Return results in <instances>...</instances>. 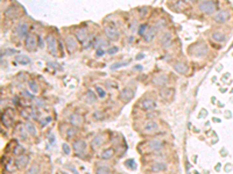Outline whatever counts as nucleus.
<instances>
[{
	"mask_svg": "<svg viewBox=\"0 0 233 174\" xmlns=\"http://www.w3.org/2000/svg\"><path fill=\"white\" fill-rule=\"evenodd\" d=\"M104 33H105L106 37H107L108 40H111V41L119 40V30H118V28H116V26L113 22H110V23L105 25V27H104Z\"/></svg>",
	"mask_w": 233,
	"mask_h": 174,
	"instance_id": "nucleus-1",
	"label": "nucleus"
},
{
	"mask_svg": "<svg viewBox=\"0 0 233 174\" xmlns=\"http://www.w3.org/2000/svg\"><path fill=\"white\" fill-rule=\"evenodd\" d=\"M198 8H199V11L203 12L204 14L210 15V14H213V13L216 12V10H217V4H216L215 1H202V2L198 4Z\"/></svg>",
	"mask_w": 233,
	"mask_h": 174,
	"instance_id": "nucleus-2",
	"label": "nucleus"
},
{
	"mask_svg": "<svg viewBox=\"0 0 233 174\" xmlns=\"http://www.w3.org/2000/svg\"><path fill=\"white\" fill-rule=\"evenodd\" d=\"M46 41H47L48 51L51 53L53 56H56V55H57V51H58L57 40H56V37L54 36V35H48L47 38H46Z\"/></svg>",
	"mask_w": 233,
	"mask_h": 174,
	"instance_id": "nucleus-3",
	"label": "nucleus"
},
{
	"mask_svg": "<svg viewBox=\"0 0 233 174\" xmlns=\"http://www.w3.org/2000/svg\"><path fill=\"white\" fill-rule=\"evenodd\" d=\"M39 45V41H37V37L34 34H29L25 40V47L28 51H34Z\"/></svg>",
	"mask_w": 233,
	"mask_h": 174,
	"instance_id": "nucleus-4",
	"label": "nucleus"
},
{
	"mask_svg": "<svg viewBox=\"0 0 233 174\" xmlns=\"http://www.w3.org/2000/svg\"><path fill=\"white\" fill-rule=\"evenodd\" d=\"M164 143L161 139H150L149 142H147L146 146L148 148L149 151H153V152H159L163 149Z\"/></svg>",
	"mask_w": 233,
	"mask_h": 174,
	"instance_id": "nucleus-5",
	"label": "nucleus"
},
{
	"mask_svg": "<svg viewBox=\"0 0 233 174\" xmlns=\"http://www.w3.org/2000/svg\"><path fill=\"white\" fill-rule=\"evenodd\" d=\"M230 20V13L226 10H222L218 11L215 15H213V21L217 23H225Z\"/></svg>",
	"mask_w": 233,
	"mask_h": 174,
	"instance_id": "nucleus-6",
	"label": "nucleus"
},
{
	"mask_svg": "<svg viewBox=\"0 0 233 174\" xmlns=\"http://www.w3.org/2000/svg\"><path fill=\"white\" fill-rule=\"evenodd\" d=\"M28 29L29 28H28L27 22H20L15 28V34L19 36V38H25L26 40V37L29 35L28 34Z\"/></svg>",
	"mask_w": 233,
	"mask_h": 174,
	"instance_id": "nucleus-7",
	"label": "nucleus"
},
{
	"mask_svg": "<svg viewBox=\"0 0 233 174\" xmlns=\"http://www.w3.org/2000/svg\"><path fill=\"white\" fill-rule=\"evenodd\" d=\"M143 131L147 132V133H153V132H156L159 130V124L157 122L154 121V120H149V121H146V123L143 124Z\"/></svg>",
	"mask_w": 233,
	"mask_h": 174,
	"instance_id": "nucleus-8",
	"label": "nucleus"
},
{
	"mask_svg": "<svg viewBox=\"0 0 233 174\" xmlns=\"http://www.w3.org/2000/svg\"><path fill=\"white\" fill-rule=\"evenodd\" d=\"M106 142V136L105 133H98L97 136H95L93 137V139L91 141V148L95 149V150H97V149H99L104 144V143Z\"/></svg>",
	"mask_w": 233,
	"mask_h": 174,
	"instance_id": "nucleus-9",
	"label": "nucleus"
},
{
	"mask_svg": "<svg viewBox=\"0 0 233 174\" xmlns=\"http://www.w3.org/2000/svg\"><path fill=\"white\" fill-rule=\"evenodd\" d=\"M139 107L142 109V110H149V109H153L156 107V101L153 100V99H149V98H146L139 102Z\"/></svg>",
	"mask_w": 233,
	"mask_h": 174,
	"instance_id": "nucleus-10",
	"label": "nucleus"
},
{
	"mask_svg": "<svg viewBox=\"0 0 233 174\" xmlns=\"http://www.w3.org/2000/svg\"><path fill=\"white\" fill-rule=\"evenodd\" d=\"M72 149L77 154H83L86 151V143L83 139H77L72 143Z\"/></svg>",
	"mask_w": 233,
	"mask_h": 174,
	"instance_id": "nucleus-11",
	"label": "nucleus"
},
{
	"mask_svg": "<svg viewBox=\"0 0 233 174\" xmlns=\"http://www.w3.org/2000/svg\"><path fill=\"white\" fill-rule=\"evenodd\" d=\"M197 48L195 49H192V50H190V52H192L195 56H197V57H199V56H204V55H206L207 52V47L205 43H196ZM192 48V47H190Z\"/></svg>",
	"mask_w": 233,
	"mask_h": 174,
	"instance_id": "nucleus-12",
	"label": "nucleus"
},
{
	"mask_svg": "<svg viewBox=\"0 0 233 174\" xmlns=\"http://www.w3.org/2000/svg\"><path fill=\"white\" fill-rule=\"evenodd\" d=\"M64 42H65V47L68 49V52L69 53H74L77 50V42H76V40L72 36H70V35L67 36L65 40H64Z\"/></svg>",
	"mask_w": 233,
	"mask_h": 174,
	"instance_id": "nucleus-13",
	"label": "nucleus"
},
{
	"mask_svg": "<svg viewBox=\"0 0 233 174\" xmlns=\"http://www.w3.org/2000/svg\"><path fill=\"white\" fill-rule=\"evenodd\" d=\"M69 123L74 128H78L83 124V117H82V115L77 114V113H72L69 116Z\"/></svg>",
	"mask_w": 233,
	"mask_h": 174,
	"instance_id": "nucleus-14",
	"label": "nucleus"
},
{
	"mask_svg": "<svg viewBox=\"0 0 233 174\" xmlns=\"http://www.w3.org/2000/svg\"><path fill=\"white\" fill-rule=\"evenodd\" d=\"M133 96H134V92H133L131 88H124V90L120 92V94H119V99L122 101V102H129V101L133 99Z\"/></svg>",
	"mask_w": 233,
	"mask_h": 174,
	"instance_id": "nucleus-15",
	"label": "nucleus"
},
{
	"mask_svg": "<svg viewBox=\"0 0 233 174\" xmlns=\"http://www.w3.org/2000/svg\"><path fill=\"white\" fill-rule=\"evenodd\" d=\"M167 168H168L167 164L161 163V161H159V163H154V164H152V165H150V171H152L153 173H155V174L162 173V172H166V171H167Z\"/></svg>",
	"mask_w": 233,
	"mask_h": 174,
	"instance_id": "nucleus-16",
	"label": "nucleus"
},
{
	"mask_svg": "<svg viewBox=\"0 0 233 174\" xmlns=\"http://www.w3.org/2000/svg\"><path fill=\"white\" fill-rule=\"evenodd\" d=\"M28 163H29V157H28V156H20V157H18V158L14 160L16 168H19V169L25 168L27 165H28Z\"/></svg>",
	"mask_w": 233,
	"mask_h": 174,
	"instance_id": "nucleus-17",
	"label": "nucleus"
},
{
	"mask_svg": "<svg viewBox=\"0 0 233 174\" xmlns=\"http://www.w3.org/2000/svg\"><path fill=\"white\" fill-rule=\"evenodd\" d=\"M75 36L77 41H80V43H84L88 40V32L85 28H78L75 30Z\"/></svg>",
	"mask_w": 233,
	"mask_h": 174,
	"instance_id": "nucleus-18",
	"label": "nucleus"
},
{
	"mask_svg": "<svg viewBox=\"0 0 233 174\" xmlns=\"http://www.w3.org/2000/svg\"><path fill=\"white\" fill-rule=\"evenodd\" d=\"M156 30H157V28H156L155 26L149 27L148 32L146 33V35L143 36V41H145L146 43L152 42L154 38H155V36H156Z\"/></svg>",
	"mask_w": 233,
	"mask_h": 174,
	"instance_id": "nucleus-19",
	"label": "nucleus"
},
{
	"mask_svg": "<svg viewBox=\"0 0 233 174\" xmlns=\"http://www.w3.org/2000/svg\"><path fill=\"white\" fill-rule=\"evenodd\" d=\"M168 83V77L166 74H159L153 78V84L155 86H164Z\"/></svg>",
	"mask_w": 233,
	"mask_h": 174,
	"instance_id": "nucleus-20",
	"label": "nucleus"
},
{
	"mask_svg": "<svg viewBox=\"0 0 233 174\" xmlns=\"http://www.w3.org/2000/svg\"><path fill=\"white\" fill-rule=\"evenodd\" d=\"M161 44H162V47L164 48H167V47H169L170 45V43L173 42V34L169 32H167V33H164L163 35L161 36Z\"/></svg>",
	"mask_w": 233,
	"mask_h": 174,
	"instance_id": "nucleus-21",
	"label": "nucleus"
},
{
	"mask_svg": "<svg viewBox=\"0 0 233 174\" xmlns=\"http://www.w3.org/2000/svg\"><path fill=\"white\" fill-rule=\"evenodd\" d=\"M5 16L8 19H16L19 16V12L14 6H10L5 11Z\"/></svg>",
	"mask_w": 233,
	"mask_h": 174,
	"instance_id": "nucleus-22",
	"label": "nucleus"
},
{
	"mask_svg": "<svg viewBox=\"0 0 233 174\" xmlns=\"http://www.w3.org/2000/svg\"><path fill=\"white\" fill-rule=\"evenodd\" d=\"M114 149L113 148H107L105 149V150H103L100 153V158L103 159V160H108V159H111L113 156H114Z\"/></svg>",
	"mask_w": 233,
	"mask_h": 174,
	"instance_id": "nucleus-23",
	"label": "nucleus"
},
{
	"mask_svg": "<svg viewBox=\"0 0 233 174\" xmlns=\"http://www.w3.org/2000/svg\"><path fill=\"white\" fill-rule=\"evenodd\" d=\"M174 70L177 73L184 74L186 73V71H188V66H186V64L182 63V62H177V63L174 64Z\"/></svg>",
	"mask_w": 233,
	"mask_h": 174,
	"instance_id": "nucleus-24",
	"label": "nucleus"
},
{
	"mask_svg": "<svg viewBox=\"0 0 233 174\" xmlns=\"http://www.w3.org/2000/svg\"><path fill=\"white\" fill-rule=\"evenodd\" d=\"M211 38L215 41V42H217V43H224L225 41H226V36H225V35H224L223 33H220V32L212 33Z\"/></svg>",
	"mask_w": 233,
	"mask_h": 174,
	"instance_id": "nucleus-25",
	"label": "nucleus"
},
{
	"mask_svg": "<svg viewBox=\"0 0 233 174\" xmlns=\"http://www.w3.org/2000/svg\"><path fill=\"white\" fill-rule=\"evenodd\" d=\"M25 127H26V130L27 132H28V135H31V136H36L37 135L36 128H35V126L33 124L32 122H26Z\"/></svg>",
	"mask_w": 233,
	"mask_h": 174,
	"instance_id": "nucleus-26",
	"label": "nucleus"
},
{
	"mask_svg": "<svg viewBox=\"0 0 233 174\" xmlns=\"http://www.w3.org/2000/svg\"><path fill=\"white\" fill-rule=\"evenodd\" d=\"M15 60L19 64H21V65H27V64L31 63V59H29V57H27V56H22V55L16 56Z\"/></svg>",
	"mask_w": 233,
	"mask_h": 174,
	"instance_id": "nucleus-27",
	"label": "nucleus"
},
{
	"mask_svg": "<svg viewBox=\"0 0 233 174\" xmlns=\"http://www.w3.org/2000/svg\"><path fill=\"white\" fill-rule=\"evenodd\" d=\"M26 152V149L23 148L22 145H16L15 148H14V150H13V153L15 154V156H18V157H20V156H23V153Z\"/></svg>",
	"mask_w": 233,
	"mask_h": 174,
	"instance_id": "nucleus-28",
	"label": "nucleus"
},
{
	"mask_svg": "<svg viewBox=\"0 0 233 174\" xmlns=\"http://www.w3.org/2000/svg\"><path fill=\"white\" fill-rule=\"evenodd\" d=\"M149 27L147 23H142L141 26L139 27V30H138V34L140 35V36H145L146 35V33L148 32Z\"/></svg>",
	"mask_w": 233,
	"mask_h": 174,
	"instance_id": "nucleus-29",
	"label": "nucleus"
},
{
	"mask_svg": "<svg viewBox=\"0 0 233 174\" xmlns=\"http://www.w3.org/2000/svg\"><path fill=\"white\" fill-rule=\"evenodd\" d=\"M1 121H2V124L5 126V127L10 128L12 126V118H7V114H2L1 115Z\"/></svg>",
	"mask_w": 233,
	"mask_h": 174,
	"instance_id": "nucleus-30",
	"label": "nucleus"
},
{
	"mask_svg": "<svg viewBox=\"0 0 233 174\" xmlns=\"http://www.w3.org/2000/svg\"><path fill=\"white\" fill-rule=\"evenodd\" d=\"M128 63H129V60H122V62H118V63L112 64V65H111V70L120 69V68H122V66H126Z\"/></svg>",
	"mask_w": 233,
	"mask_h": 174,
	"instance_id": "nucleus-31",
	"label": "nucleus"
},
{
	"mask_svg": "<svg viewBox=\"0 0 233 174\" xmlns=\"http://www.w3.org/2000/svg\"><path fill=\"white\" fill-rule=\"evenodd\" d=\"M39 172H40V167H39V165H32L29 168L27 169L26 174H39Z\"/></svg>",
	"mask_w": 233,
	"mask_h": 174,
	"instance_id": "nucleus-32",
	"label": "nucleus"
},
{
	"mask_svg": "<svg viewBox=\"0 0 233 174\" xmlns=\"http://www.w3.org/2000/svg\"><path fill=\"white\" fill-rule=\"evenodd\" d=\"M28 86H29V90L32 91L34 94H37L39 93V86H37V84L34 81V80H31L29 83H28Z\"/></svg>",
	"mask_w": 233,
	"mask_h": 174,
	"instance_id": "nucleus-33",
	"label": "nucleus"
},
{
	"mask_svg": "<svg viewBox=\"0 0 233 174\" xmlns=\"http://www.w3.org/2000/svg\"><path fill=\"white\" fill-rule=\"evenodd\" d=\"M125 166H126L127 168H129V169H135V168H137V164H135V161H134L133 159H127V160L125 161Z\"/></svg>",
	"mask_w": 233,
	"mask_h": 174,
	"instance_id": "nucleus-34",
	"label": "nucleus"
},
{
	"mask_svg": "<svg viewBox=\"0 0 233 174\" xmlns=\"http://www.w3.org/2000/svg\"><path fill=\"white\" fill-rule=\"evenodd\" d=\"M96 173L97 174H111V172H110V168H108V167H106V166H100V167L97 168Z\"/></svg>",
	"mask_w": 233,
	"mask_h": 174,
	"instance_id": "nucleus-35",
	"label": "nucleus"
},
{
	"mask_svg": "<svg viewBox=\"0 0 233 174\" xmlns=\"http://www.w3.org/2000/svg\"><path fill=\"white\" fill-rule=\"evenodd\" d=\"M96 91H97V94H98V96L101 98V99H104V98L106 96V92L101 88L100 86H98V85H97V86H96Z\"/></svg>",
	"mask_w": 233,
	"mask_h": 174,
	"instance_id": "nucleus-36",
	"label": "nucleus"
},
{
	"mask_svg": "<svg viewBox=\"0 0 233 174\" xmlns=\"http://www.w3.org/2000/svg\"><path fill=\"white\" fill-rule=\"evenodd\" d=\"M77 135V131H76V128H69L67 130V137L68 138H74V136Z\"/></svg>",
	"mask_w": 233,
	"mask_h": 174,
	"instance_id": "nucleus-37",
	"label": "nucleus"
},
{
	"mask_svg": "<svg viewBox=\"0 0 233 174\" xmlns=\"http://www.w3.org/2000/svg\"><path fill=\"white\" fill-rule=\"evenodd\" d=\"M86 96H88V100L90 101V102H95V101L97 100V95H96L92 91H89Z\"/></svg>",
	"mask_w": 233,
	"mask_h": 174,
	"instance_id": "nucleus-38",
	"label": "nucleus"
},
{
	"mask_svg": "<svg viewBox=\"0 0 233 174\" xmlns=\"http://www.w3.org/2000/svg\"><path fill=\"white\" fill-rule=\"evenodd\" d=\"M155 27H156L157 29H161V28L166 27V20H164V19H160V20H157L156 23H155Z\"/></svg>",
	"mask_w": 233,
	"mask_h": 174,
	"instance_id": "nucleus-39",
	"label": "nucleus"
},
{
	"mask_svg": "<svg viewBox=\"0 0 233 174\" xmlns=\"http://www.w3.org/2000/svg\"><path fill=\"white\" fill-rule=\"evenodd\" d=\"M93 117H95V120L100 121V120H103V118L105 117V115H104L101 111H95V113H93Z\"/></svg>",
	"mask_w": 233,
	"mask_h": 174,
	"instance_id": "nucleus-40",
	"label": "nucleus"
},
{
	"mask_svg": "<svg viewBox=\"0 0 233 174\" xmlns=\"http://www.w3.org/2000/svg\"><path fill=\"white\" fill-rule=\"evenodd\" d=\"M62 149H63V152L65 153V154H70V152H71V149H70V146L67 143L62 144Z\"/></svg>",
	"mask_w": 233,
	"mask_h": 174,
	"instance_id": "nucleus-41",
	"label": "nucleus"
},
{
	"mask_svg": "<svg viewBox=\"0 0 233 174\" xmlns=\"http://www.w3.org/2000/svg\"><path fill=\"white\" fill-rule=\"evenodd\" d=\"M118 47H111L110 49H107V53L108 55H114V53H116L118 52Z\"/></svg>",
	"mask_w": 233,
	"mask_h": 174,
	"instance_id": "nucleus-42",
	"label": "nucleus"
},
{
	"mask_svg": "<svg viewBox=\"0 0 233 174\" xmlns=\"http://www.w3.org/2000/svg\"><path fill=\"white\" fill-rule=\"evenodd\" d=\"M50 121H51V117H50V116H48V117H46L44 120H42V121H41V127L44 128Z\"/></svg>",
	"mask_w": 233,
	"mask_h": 174,
	"instance_id": "nucleus-43",
	"label": "nucleus"
},
{
	"mask_svg": "<svg viewBox=\"0 0 233 174\" xmlns=\"http://www.w3.org/2000/svg\"><path fill=\"white\" fill-rule=\"evenodd\" d=\"M104 53H105V51H104V50H103V49L100 48V49H98V50H97V52H96V55H97L98 57H100V56H103Z\"/></svg>",
	"mask_w": 233,
	"mask_h": 174,
	"instance_id": "nucleus-44",
	"label": "nucleus"
},
{
	"mask_svg": "<svg viewBox=\"0 0 233 174\" xmlns=\"http://www.w3.org/2000/svg\"><path fill=\"white\" fill-rule=\"evenodd\" d=\"M143 57H145V55H143V53H139V55L135 58H137V59H142Z\"/></svg>",
	"mask_w": 233,
	"mask_h": 174,
	"instance_id": "nucleus-45",
	"label": "nucleus"
},
{
	"mask_svg": "<svg viewBox=\"0 0 233 174\" xmlns=\"http://www.w3.org/2000/svg\"><path fill=\"white\" fill-rule=\"evenodd\" d=\"M6 52H7V53H15V50H12V49H8V50H6Z\"/></svg>",
	"mask_w": 233,
	"mask_h": 174,
	"instance_id": "nucleus-46",
	"label": "nucleus"
},
{
	"mask_svg": "<svg viewBox=\"0 0 233 174\" xmlns=\"http://www.w3.org/2000/svg\"><path fill=\"white\" fill-rule=\"evenodd\" d=\"M134 69H137V70H142V68H141V65H137V68H134Z\"/></svg>",
	"mask_w": 233,
	"mask_h": 174,
	"instance_id": "nucleus-47",
	"label": "nucleus"
},
{
	"mask_svg": "<svg viewBox=\"0 0 233 174\" xmlns=\"http://www.w3.org/2000/svg\"><path fill=\"white\" fill-rule=\"evenodd\" d=\"M71 171H72V172H74L75 174H78V173H77V172H76V169H75L74 167H71Z\"/></svg>",
	"mask_w": 233,
	"mask_h": 174,
	"instance_id": "nucleus-48",
	"label": "nucleus"
}]
</instances>
